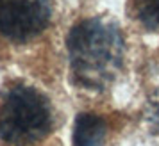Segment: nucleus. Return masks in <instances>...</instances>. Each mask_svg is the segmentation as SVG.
Returning a JSON list of instances; mask_svg holds the SVG:
<instances>
[{
	"label": "nucleus",
	"mask_w": 159,
	"mask_h": 146,
	"mask_svg": "<svg viewBox=\"0 0 159 146\" xmlns=\"http://www.w3.org/2000/svg\"><path fill=\"white\" fill-rule=\"evenodd\" d=\"M123 37L113 22L88 18L73 25L66 37L73 82L86 89H104L123 64Z\"/></svg>",
	"instance_id": "1"
},
{
	"label": "nucleus",
	"mask_w": 159,
	"mask_h": 146,
	"mask_svg": "<svg viewBox=\"0 0 159 146\" xmlns=\"http://www.w3.org/2000/svg\"><path fill=\"white\" fill-rule=\"evenodd\" d=\"M50 103L39 91L15 84L0 98V139L11 146L34 144L50 132Z\"/></svg>",
	"instance_id": "2"
},
{
	"label": "nucleus",
	"mask_w": 159,
	"mask_h": 146,
	"mask_svg": "<svg viewBox=\"0 0 159 146\" xmlns=\"http://www.w3.org/2000/svg\"><path fill=\"white\" fill-rule=\"evenodd\" d=\"M50 15V0H0V34L25 43L47 29Z\"/></svg>",
	"instance_id": "3"
},
{
	"label": "nucleus",
	"mask_w": 159,
	"mask_h": 146,
	"mask_svg": "<svg viewBox=\"0 0 159 146\" xmlns=\"http://www.w3.org/2000/svg\"><path fill=\"white\" fill-rule=\"evenodd\" d=\"M106 130H107V125L102 116L82 112L77 116L73 125V146H102L106 139Z\"/></svg>",
	"instance_id": "4"
},
{
	"label": "nucleus",
	"mask_w": 159,
	"mask_h": 146,
	"mask_svg": "<svg viewBox=\"0 0 159 146\" xmlns=\"http://www.w3.org/2000/svg\"><path fill=\"white\" fill-rule=\"evenodd\" d=\"M138 20L147 29H159V0H134Z\"/></svg>",
	"instance_id": "5"
},
{
	"label": "nucleus",
	"mask_w": 159,
	"mask_h": 146,
	"mask_svg": "<svg viewBox=\"0 0 159 146\" xmlns=\"http://www.w3.org/2000/svg\"><path fill=\"white\" fill-rule=\"evenodd\" d=\"M148 118H150L154 128H159V98H156V102L150 103V110H148Z\"/></svg>",
	"instance_id": "6"
}]
</instances>
